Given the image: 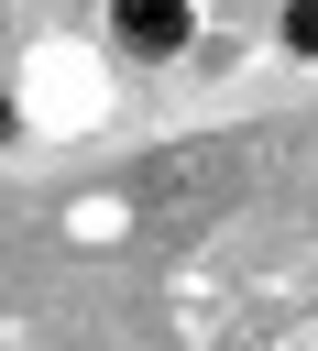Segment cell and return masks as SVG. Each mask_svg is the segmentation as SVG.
Returning <instances> with one entry per match:
<instances>
[{
  "label": "cell",
  "mask_w": 318,
  "mask_h": 351,
  "mask_svg": "<svg viewBox=\"0 0 318 351\" xmlns=\"http://www.w3.org/2000/svg\"><path fill=\"white\" fill-rule=\"evenodd\" d=\"M110 22H121L132 55H175L186 44V0H110Z\"/></svg>",
  "instance_id": "1"
},
{
  "label": "cell",
  "mask_w": 318,
  "mask_h": 351,
  "mask_svg": "<svg viewBox=\"0 0 318 351\" xmlns=\"http://www.w3.org/2000/svg\"><path fill=\"white\" fill-rule=\"evenodd\" d=\"M285 44H296V55H318V0H296V11H285Z\"/></svg>",
  "instance_id": "2"
}]
</instances>
